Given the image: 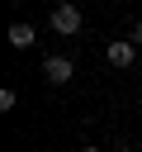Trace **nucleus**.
<instances>
[{
  "label": "nucleus",
  "instance_id": "obj_1",
  "mask_svg": "<svg viewBox=\"0 0 142 152\" xmlns=\"http://www.w3.org/2000/svg\"><path fill=\"white\" fill-rule=\"evenodd\" d=\"M80 24H85V19H80V10H76V5H57V10H52V33L76 38V33H80Z\"/></svg>",
  "mask_w": 142,
  "mask_h": 152
},
{
  "label": "nucleus",
  "instance_id": "obj_2",
  "mask_svg": "<svg viewBox=\"0 0 142 152\" xmlns=\"http://www.w3.org/2000/svg\"><path fill=\"white\" fill-rule=\"evenodd\" d=\"M43 76H47L52 86H66V81L76 76V62L62 57V52H52V57H43Z\"/></svg>",
  "mask_w": 142,
  "mask_h": 152
},
{
  "label": "nucleus",
  "instance_id": "obj_3",
  "mask_svg": "<svg viewBox=\"0 0 142 152\" xmlns=\"http://www.w3.org/2000/svg\"><path fill=\"white\" fill-rule=\"evenodd\" d=\"M133 57H137L133 38H114V43L104 48V62H109V66H118V71H123V66H133Z\"/></svg>",
  "mask_w": 142,
  "mask_h": 152
},
{
  "label": "nucleus",
  "instance_id": "obj_4",
  "mask_svg": "<svg viewBox=\"0 0 142 152\" xmlns=\"http://www.w3.org/2000/svg\"><path fill=\"white\" fill-rule=\"evenodd\" d=\"M5 38H9V48H19V52L38 43V33H33V24H9V33H5Z\"/></svg>",
  "mask_w": 142,
  "mask_h": 152
},
{
  "label": "nucleus",
  "instance_id": "obj_5",
  "mask_svg": "<svg viewBox=\"0 0 142 152\" xmlns=\"http://www.w3.org/2000/svg\"><path fill=\"white\" fill-rule=\"evenodd\" d=\"M128 38H133V48H142V24H137V28L128 33Z\"/></svg>",
  "mask_w": 142,
  "mask_h": 152
},
{
  "label": "nucleus",
  "instance_id": "obj_6",
  "mask_svg": "<svg viewBox=\"0 0 142 152\" xmlns=\"http://www.w3.org/2000/svg\"><path fill=\"white\" fill-rule=\"evenodd\" d=\"M80 152H104V147H95V142H85V147H80Z\"/></svg>",
  "mask_w": 142,
  "mask_h": 152
}]
</instances>
